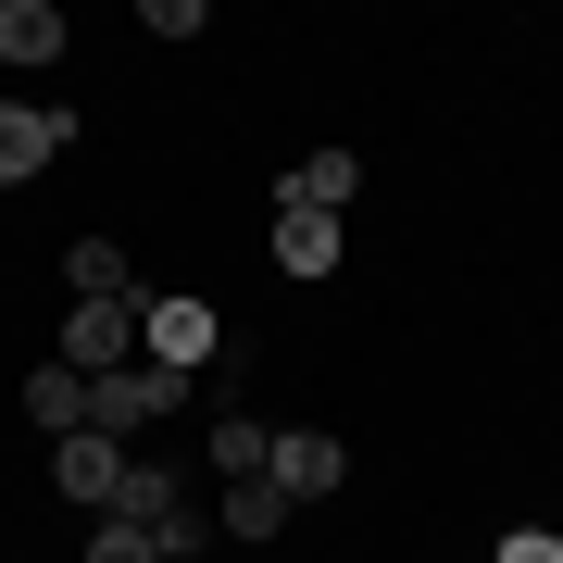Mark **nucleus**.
Returning a JSON list of instances; mask_svg holds the SVG:
<instances>
[{
  "instance_id": "3",
  "label": "nucleus",
  "mask_w": 563,
  "mask_h": 563,
  "mask_svg": "<svg viewBox=\"0 0 563 563\" xmlns=\"http://www.w3.org/2000/svg\"><path fill=\"white\" fill-rule=\"evenodd\" d=\"M339 476H351V451L325 439V426H276V451H263V488H288V514H301V501H325Z\"/></svg>"
},
{
  "instance_id": "6",
  "label": "nucleus",
  "mask_w": 563,
  "mask_h": 563,
  "mask_svg": "<svg viewBox=\"0 0 563 563\" xmlns=\"http://www.w3.org/2000/svg\"><path fill=\"white\" fill-rule=\"evenodd\" d=\"M351 188H363V163L325 139V151H301V163L276 176V201H301V213H351Z\"/></svg>"
},
{
  "instance_id": "12",
  "label": "nucleus",
  "mask_w": 563,
  "mask_h": 563,
  "mask_svg": "<svg viewBox=\"0 0 563 563\" xmlns=\"http://www.w3.org/2000/svg\"><path fill=\"white\" fill-rule=\"evenodd\" d=\"M225 539H288V488H263V476H239V488H225Z\"/></svg>"
},
{
  "instance_id": "4",
  "label": "nucleus",
  "mask_w": 563,
  "mask_h": 563,
  "mask_svg": "<svg viewBox=\"0 0 563 563\" xmlns=\"http://www.w3.org/2000/svg\"><path fill=\"white\" fill-rule=\"evenodd\" d=\"M51 363H76V376H113V363H139V313H125V301H76Z\"/></svg>"
},
{
  "instance_id": "2",
  "label": "nucleus",
  "mask_w": 563,
  "mask_h": 563,
  "mask_svg": "<svg viewBox=\"0 0 563 563\" xmlns=\"http://www.w3.org/2000/svg\"><path fill=\"white\" fill-rule=\"evenodd\" d=\"M213 351H225L213 301H188V288H163V301H139V363H163V376H201Z\"/></svg>"
},
{
  "instance_id": "10",
  "label": "nucleus",
  "mask_w": 563,
  "mask_h": 563,
  "mask_svg": "<svg viewBox=\"0 0 563 563\" xmlns=\"http://www.w3.org/2000/svg\"><path fill=\"white\" fill-rule=\"evenodd\" d=\"M0 63H25V76L63 63V13H51V0H0Z\"/></svg>"
},
{
  "instance_id": "5",
  "label": "nucleus",
  "mask_w": 563,
  "mask_h": 563,
  "mask_svg": "<svg viewBox=\"0 0 563 563\" xmlns=\"http://www.w3.org/2000/svg\"><path fill=\"white\" fill-rule=\"evenodd\" d=\"M51 476H63V501H88V514H101V501H113V488H125V451L101 439V426H76V439H63V451H51Z\"/></svg>"
},
{
  "instance_id": "1",
  "label": "nucleus",
  "mask_w": 563,
  "mask_h": 563,
  "mask_svg": "<svg viewBox=\"0 0 563 563\" xmlns=\"http://www.w3.org/2000/svg\"><path fill=\"white\" fill-rule=\"evenodd\" d=\"M188 413V376H163V363H113V376H88V426L125 439V426H176Z\"/></svg>"
},
{
  "instance_id": "11",
  "label": "nucleus",
  "mask_w": 563,
  "mask_h": 563,
  "mask_svg": "<svg viewBox=\"0 0 563 563\" xmlns=\"http://www.w3.org/2000/svg\"><path fill=\"white\" fill-rule=\"evenodd\" d=\"M25 426H51V439L88 426V376H76V363H38V376H25Z\"/></svg>"
},
{
  "instance_id": "15",
  "label": "nucleus",
  "mask_w": 563,
  "mask_h": 563,
  "mask_svg": "<svg viewBox=\"0 0 563 563\" xmlns=\"http://www.w3.org/2000/svg\"><path fill=\"white\" fill-rule=\"evenodd\" d=\"M501 563H563V539H551V526H514V539H501Z\"/></svg>"
},
{
  "instance_id": "8",
  "label": "nucleus",
  "mask_w": 563,
  "mask_h": 563,
  "mask_svg": "<svg viewBox=\"0 0 563 563\" xmlns=\"http://www.w3.org/2000/svg\"><path fill=\"white\" fill-rule=\"evenodd\" d=\"M339 213H301V201H276V263H288V276H339Z\"/></svg>"
},
{
  "instance_id": "14",
  "label": "nucleus",
  "mask_w": 563,
  "mask_h": 563,
  "mask_svg": "<svg viewBox=\"0 0 563 563\" xmlns=\"http://www.w3.org/2000/svg\"><path fill=\"white\" fill-rule=\"evenodd\" d=\"M88 563H163V551H151V526H125V514H101V539H88Z\"/></svg>"
},
{
  "instance_id": "7",
  "label": "nucleus",
  "mask_w": 563,
  "mask_h": 563,
  "mask_svg": "<svg viewBox=\"0 0 563 563\" xmlns=\"http://www.w3.org/2000/svg\"><path fill=\"white\" fill-rule=\"evenodd\" d=\"M63 288H76V301H125V313L151 301V288H139V263H125L113 239H76V251H63Z\"/></svg>"
},
{
  "instance_id": "13",
  "label": "nucleus",
  "mask_w": 563,
  "mask_h": 563,
  "mask_svg": "<svg viewBox=\"0 0 563 563\" xmlns=\"http://www.w3.org/2000/svg\"><path fill=\"white\" fill-rule=\"evenodd\" d=\"M263 451H276V426H251V413H225L213 439H201V463H213L225 488H239V476H263Z\"/></svg>"
},
{
  "instance_id": "9",
  "label": "nucleus",
  "mask_w": 563,
  "mask_h": 563,
  "mask_svg": "<svg viewBox=\"0 0 563 563\" xmlns=\"http://www.w3.org/2000/svg\"><path fill=\"white\" fill-rule=\"evenodd\" d=\"M63 139H76L63 113H25V101H0V188H13V176H38V163H51Z\"/></svg>"
},
{
  "instance_id": "16",
  "label": "nucleus",
  "mask_w": 563,
  "mask_h": 563,
  "mask_svg": "<svg viewBox=\"0 0 563 563\" xmlns=\"http://www.w3.org/2000/svg\"><path fill=\"white\" fill-rule=\"evenodd\" d=\"M163 563H201V551H163Z\"/></svg>"
}]
</instances>
